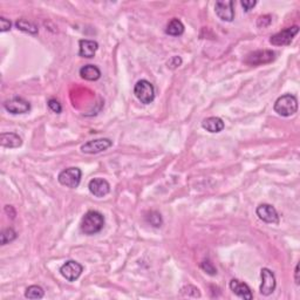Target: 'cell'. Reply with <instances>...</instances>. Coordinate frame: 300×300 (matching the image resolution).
Instances as JSON below:
<instances>
[{
  "instance_id": "19",
  "label": "cell",
  "mask_w": 300,
  "mask_h": 300,
  "mask_svg": "<svg viewBox=\"0 0 300 300\" xmlns=\"http://www.w3.org/2000/svg\"><path fill=\"white\" fill-rule=\"evenodd\" d=\"M165 33L171 35V37H178V35H182L184 33V25L181 20L178 19H172L171 22H169L167 29H165Z\"/></svg>"
},
{
  "instance_id": "26",
  "label": "cell",
  "mask_w": 300,
  "mask_h": 300,
  "mask_svg": "<svg viewBox=\"0 0 300 300\" xmlns=\"http://www.w3.org/2000/svg\"><path fill=\"white\" fill-rule=\"evenodd\" d=\"M272 23V17L269 16V14H265V16H260L257 20V26L259 28H265L267 26L271 25Z\"/></svg>"
},
{
  "instance_id": "29",
  "label": "cell",
  "mask_w": 300,
  "mask_h": 300,
  "mask_svg": "<svg viewBox=\"0 0 300 300\" xmlns=\"http://www.w3.org/2000/svg\"><path fill=\"white\" fill-rule=\"evenodd\" d=\"M11 26H12V23H11L10 20H7L4 17L0 18V32L10 31Z\"/></svg>"
},
{
  "instance_id": "12",
  "label": "cell",
  "mask_w": 300,
  "mask_h": 300,
  "mask_svg": "<svg viewBox=\"0 0 300 300\" xmlns=\"http://www.w3.org/2000/svg\"><path fill=\"white\" fill-rule=\"evenodd\" d=\"M257 216L259 217L263 222L269 223V224H278L279 216L275 207L270 204H260L256 210Z\"/></svg>"
},
{
  "instance_id": "23",
  "label": "cell",
  "mask_w": 300,
  "mask_h": 300,
  "mask_svg": "<svg viewBox=\"0 0 300 300\" xmlns=\"http://www.w3.org/2000/svg\"><path fill=\"white\" fill-rule=\"evenodd\" d=\"M181 293L184 297H194V298H200L201 292L197 287L192 286V285H186L184 286L182 290H181Z\"/></svg>"
},
{
  "instance_id": "5",
  "label": "cell",
  "mask_w": 300,
  "mask_h": 300,
  "mask_svg": "<svg viewBox=\"0 0 300 300\" xmlns=\"http://www.w3.org/2000/svg\"><path fill=\"white\" fill-rule=\"evenodd\" d=\"M276 59V53L273 50L263 49L256 50V52L250 53L245 59V64L250 66H260V65L270 64Z\"/></svg>"
},
{
  "instance_id": "30",
  "label": "cell",
  "mask_w": 300,
  "mask_h": 300,
  "mask_svg": "<svg viewBox=\"0 0 300 300\" xmlns=\"http://www.w3.org/2000/svg\"><path fill=\"white\" fill-rule=\"evenodd\" d=\"M240 5L243 6L245 12H250L257 5V1H254H254L252 0H243V1H240Z\"/></svg>"
},
{
  "instance_id": "2",
  "label": "cell",
  "mask_w": 300,
  "mask_h": 300,
  "mask_svg": "<svg viewBox=\"0 0 300 300\" xmlns=\"http://www.w3.org/2000/svg\"><path fill=\"white\" fill-rule=\"evenodd\" d=\"M273 109H275V112L280 115V116H292V115H295L297 111H298V100H297V97L292 94L281 95L275 102Z\"/></svg>"
},
{
  "instance_id": "7",
  "label": "cell",
  "mask_w": 300,
  "mask_h": 300,
  "mask_svg": "<svg viewBox=\"0 0 300 300\" xmlns=\"http://www.w3.org/2000/svg\"><path fill=\"white\" fill-rule=\"evenodd\" d=\"M113 145V141L109 138H97L92 139V141L86 142L85 144L81 145V151L84 154H89V155H94V154L102 153L109 149Z\"/></svg>"
},
{
  "instance_id": "8",
  "label": "cell",
  "mask_w": 300,
  "mask_h": 300,
  "mask_svg": "<svg viewBox=\"0 0 300 300\" xmlns=\"http://www.w3.org/2000/svg\"><path fill=\"white\" fill-rule=\"evenodd\" d=\"M261 277V285H260V293L263 296H270L275 292L276 286H277V281H276V276L271 270L261 269L260 271Z\"/></svg>"
},
{
  "instance_id": "1",
  "label": "cell",
  "mask_w": 300,
  "mask_h": 300,
  "mask_svg": "<svg viewBox=\"0 0 300 300\" xmlns=\"http://www.w3.org/2000/svg\"><path fill=\"white\" fill-rule=\"evenodd\" d=\"M103 227H105V217L102 213L95 211V210H91V211L85 213L81 219V224H80L81 231L87 236L99 233Z\"/></svg>"
},
{
  "instance_id": "14",
  "label": "cell",
  "mask_w": 300,
  "mask_h": 300,
  "mask_svg": "<svg viewBox=\"0 0 300 300\" xmlns=\"http://www.w3.org/2000/svg\"><path fill=\"white\" fill-rule=\"evenodd\" d=\"M230 289L234 295L242 299L251 300L254 298L250 287H249L245 283H243V281L238 280V279H232V280L230 281Z\"/></svg>"
},
{
  "instance_id": "24",
  "label": "cell",
  "mask_w": 300,
  "mask_h": 300,
  "mask_svg": "<svg viewBox=\"0 0 300 300\" xmlns=\"http://www.w3.org/2000/svg\"><path fill=\"white\" fill-rule=\"evenodd\" d=\"M148 222H149L153 227L160 228L162 225V217L159 212L150 211L149 216H148Z\"/></svg>"
},
{
  "instance_id": "10",
  "label": "cell",
  "mask_w": 300,
  "mask_h": 300,
  "mask_svg": "<svg viewBox=\"0 0 300 300\" xmlns=\"http://www.w3.org/2000/svg\"><path fill=\"white\" fill-rule=\"evenodd\" d=\"M215 12L217 17L223 22H232L234 18V8L232 0H219L215 5Z\"/></svg>"
},
{
  "instance_id": "4",
  "label": "cell",
  "mask_w": 300,
  "mask_h": 300,
  "mask_svg": "<svg viewBox=\"0 0 300 300\" xmlns=\"http://www.w3.org/2000/svg\"><path fill=\"white\" fill-rule=\"evenodd\" d=\"M82 172L79 168L72 167V168H67L65 170H62L58 176V181L61 185L67 186V188L70 189H75L78 188L80 181H81Z\"/></svg>"
},
{
  "instance_id": "25",
  "label": "cell",
  "mask_w": 300,
  "mask_h": 300,
  "mask_svg": "<svg viewBox=\"0 0 300 300\" xmlns=\"http://www.w3.org/2000/svg\"><path fill=\"white\" fill-rule=\"evenodd\" d=\"M201 269L203 270V271H206L208 275L210 276H215L217 275V270L216 267L213 266V264L210 260H204L201 263Z\"/></svg>"
},
{
  "instance_id": "31",
  "label": "cell",
  "mask_w": 300,
  "mask_h": 300,
  "mask_svg": "<svg viewBox=\"0 0 300 300\" xmlns=\"http://www.w3.org/2000/svg\"><path fill=\"white\" fill-rule=\"evenodd\" d=\"M295 280H296V284L299 285V265L296 266V271H295Z\"/></svg>"
},
{
  "instance_id": "17",
  "label": "cell",
  "mask_w": 300,
  "mask_h": 300,
  "mask_svg": "<svg viewBox=\"0 0 300 300\" xmlns=\"http://www.w3.org/2000/svg\"><path fill=\"white\" fill-rule=\"evenodd\" d=\"M202 127L209 133H221L223 129H224L225 124L223 122V120L221 117L217 116H211L208 117L206 120H203L202 122Z\"/></svg>"
},
{
  "instance_id": "6",
  "label": "cell",
  "mask_w": 300,
  "mask_h": 300,
  "mask_svg": "<svg viewBox=\"0 0 300 300\" xmlns=\"http://www.w3.org/2000/svg\"><path fill=\"white\" fill-rule=\"evenodd\" d=\"M299 32V26H292V27H287L283 29V31L278 32L275 35H272L270 38V43L273 46H287L292 43L293 38L298 34Z\"/></svg>"
},
{
  "instance_id": "20",
  "label": "cell",
  "mask_w": 300,
  "mask_h": 300,
  "mask_svg": "<svg viewBox=\"0 0 300 300\" xmlns=\"http://www.w3.org/2000/svg\"><path fill=\"white\" fill-rule=\"evenodd\" d=\"M16 26L18 29H20V31L26 32V33L29 34H38V32H39V29H38V26L35 25V23L28 22V20L26 19H19L16 23Z\"/></svg>"
},
{
  "instance_id": "15",
  "label": "cell",
  "mask_w": 300,
  "mask_h": 300,
  "mask_svg": "<svg viewBox=\"0 0 300 300\" xmlns=\"http://www.w3.org/2000/svg\"><path fill=\"white\" fill-rule=\"evenodd\" d=\"M99 48V44L94 40H80L79 41V55L81 58H93Z\"/></svg>"
},
{
  "instance_id": "9",
  "label": "cell",
  "mask_w": 300,
  "mask_h": 300,
  "mask_svg": "<svg viewBox=\"0 0 300 300\" xmlns=\"http://www.w3.org/2000/svg\"><path fill=\"white\" fill-rule=\"evenodd\" d=\"M84 267L75 260H68L60 267V273L68 281H75L81 276Z\"/></svg>"
},
{
  "instance_id": "21",
  "label": "cell",
  "mask_w": 300,
  "mask_h": 300,
  "mask_svg": "<svg viewBox=\"0 0 300 300\" xmlns=\"http://www.w3.org/2000/svg\"><path fill=\"white\" fill-rule=\"evenodd\" d=\"M45 291L43 287L38 286V285H32L26 289L25 297L28 299H41L44 298Z\"/></svg>"
},
{
  "instance_id": "28",
  "label": "cell",
  "mask_w": 300,
  "mask_h": 300,
  "mask_svg": "<svg viewBox=\"0 0 300 300\" xmlns=\"http://www.w3.org/2000/svg\"><path fill=\"white\" fill-rule=\"evenodd\" d=\"M181 65H182V59H181L180 56H177V55L172 56L170 60L168 61V67L171 68V69H175V68L180 67Z\"/></svg>"
},
{
  "instance_id": "22",
  "label": "cell",
  "mask_w": 300,
  "mask_h": 300,
  "mask_svg": "<svg viewBox=\"0 0 300 300\" xmlns=\"http://www.w3.org/2000/svg\"><path fill=\"white\" fill-rule=\"evenodd\" d=\"M1 245H6L17 238V232L12 228L5 229L1 232Z\"/></svg>"
},
{
  "instance_id": "11",
  "label": "cell",
  "mask_w": 300,
  "mask_h": 300,
  "mask_svg": "<svg viewBox=\"0 0 300 300\" xmlns=\"http://www.w3.org/2000/svg\"><path fill=\"white\" fill-rule=\"evenodd\" d=\"M4 108L11 114H25V113L29 112L31 109V105L28 101H26L23 97H13L4 102Z\"/></svg>"
},
{
  "instance_id": "27",
  "label": "cell",
  "mask_w": 300,
  "mask_h": 300,
  "mask_svg": "<svg viewBox=\"0 0 300 300\" xmlns=\"http://www.w3.org/2000/svg\"><path fill=\"white\" fill-rule=\"evenodd\" d=\"M48 107H49L50 111L56 113V114H60V113L62 112L61 103L59 102V101L56 99H49L48 100Z\"/></svg>"
},
{
  "instance_id": "16",
  "label": "cell",
  "mask_w": 300,
  "mask_h": 300,
  "mask_svg": "<svg viewBox=\"0 0 300 300\" xmlns=\"http://www.w3.org/2000/svg\"><path fill=\"white\" fill-rule=\"evenodd\" d=\"M0 143L4 148L14 149V148L22 147L23 139L16 133H1V135H0Z\"/></svg>"
},
{
  "instance_id": "3",
  "label": "cell",
  "mask_w": 300,
  "mask_h": 300,
  "mask_svg": "<svg viewBox=\"0 0 300 300\" xmlns=\"http://www.w3.org/2000/svg\"><path fill=\"white\" fill-rule=\"evenodd\" d=\"M134 94L143 105H149L155 99V88L148 80H139L134 87Z\"/></svg>"
},
{
  "instance_id": "13",
  "label": "cell",
  "mask_w": 300,
  "mask_h": 300,
  "mask_svg": "<svg viewBox=\"0 0 300 300\" xmlns=\"http://www.w3.org/2000/svg\"><path fill=\"white\" fill-rule=\"evenodd\" d=\"M88 189L91 191L92 195H94L95 197H105L109 194L111 191V184L107 182L103 178H93L88 184Z\"/></svg>"
},
{
  "instance_id": "18",
  "label": "cell",
  "mask_w": 300,
  "mask_h": 300,
  "mask_svg": "<svg viewBox=\"0 0 300 300\" xmlns=\"http://www.w3.org/2000/svg\"><path fill=\"white\" fill-rule=\"evenodd\" d=\"M80 76L87 81H96L101 78V70L94 65H86L80 69Z\"/></svg>"
}]
</instances>
